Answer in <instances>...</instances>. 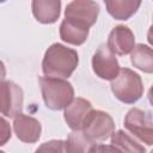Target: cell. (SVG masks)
I'll list each match as a JSON object with an SVG mask.
<instances>
[{
    "label": "cell",
    "instance_id": "cell-14",
    "mask_svg": "<svg viewBox=\"0 0 153 153\" xmlns=\"http://www.w3.org/2000/svg\"><path fill=\"white\" fill-rule=\"evenodd\" d=\"M130 61L134 67L145 72L153 73V49L145 44H136L131 51Z\"/></svg>",
    "mask_w": 153,
    "mask_h": 153
},
{
    "label": "cell",
    "instance_id": "cell-7",
    "mask_svg": "<svg viewBox=\"0 0 153 153\" xmlns=\"http://www.w3.org/2000/svg\"><path fill=\"white\" fill-rule=\"evenodd\" d=\"M92 68L97 76L104 80H112L117 76L121 68L115 54L108 44H102L92 57Z\"/></svg>",
    "mask_w": 153,
    "mask_h": 153
},
{
    "label": "cell",
    "instance_id": "cell-16",
    "mask_svg": "<svg viewBox=\"0 0 153 153\" xmlns=\"http://www.w3.org/2000/svg\"><path fill=\"white\" fill-rule=\"evenodd\" d=\"M111 145L115 146L120 152H137L142 153L146 151L143 146L137 143L131 136H129L123 130L114 131L111 135Z\"/></svg>",
    "mask_w": 153,
    "mask_h": 153
},
{
    "label": "cell",
    "instance_id": "cell-21",
    "mask_svg": "<svg viewBox=\"0 0 153 153\" xmlns=\"http://www.w3.org/2000/svg\"><path fill=\"white\" fill-rule=\"evenodd\" d=\"M148 99H149V103L153 105V86L148 91Z\"/></svg>",
    "mask_w": 153,
    "mask_h": 153
},
{
    "label": "cell",
    "instance_id": "cell-19",
    "mask_svg": "<svg viewBox=\"0 0 153 153\" xmlns=\"http://www.w3.org/2000/svg\"><path fill=\"white\" fill-rule=\"evenodd\" d=\"M1 122V134H0V145L4 146L7 140L11 137V128H10V124L7 123V121L2 117L0 120Z\"/></svg>",
    "mask_w": 153,
    "mask_h": 153
},
{
    "label": "cell",
    "instance_id": "cell-2",
    "mask_svg": "<svg viewBox=\"0 0 153 153\" xmlns=\"http://www.w3.org/2000/svg\"><path fill=\"white\" fill-rule=\"evenodd\" d=\"M39 85L43 100L51 110L65 109L74 99L73 86L63 78L45 75L39 78Z\"/></svg>",
    "mask_w": 153,
    "mask_h": 153
},
{
    "label": "cell",
    "instance_id": "cell-12",
    "mask_svg": "<svg viewBox=\"0 0 153 153\" xmlns=\"http://www.w3.org/2000/svg\"><path fill=\"white\" fill-rule=\"evenodd\" d=\"M32 14L43 24H53L60 17L61 0H32Z\"/></svg>",
    "mask_w": 153,
    "mask_h": 153
},
{
    "label": "cell",
    "instance_id": "cell-22",
    "mask_svg": "<svg viewBox=\"0 0 153 153\" xmlns=\"http://www.w3.org/2000/svg\"><path fill=\"white\" fill-rule=\"evenodd\" d=\"M1 1H2V2H4V1H6V0H1Z\"/></svg>",
    "mask_w": 153,
    "mask_h": 153
},
{
    "label": "cell",
    "instance_id": "cell-3",
    "mask_svg": "<svg viewBox=\"0 0 153 153\" xmlns=\"http://www.w3.org/2000/svg\"><path fill=\"white\" fill-rule=\"evenodd\" d=\"M111 91L115 97L126 104H134L143 93L140 75L129 68H122L117 76L111 80Z\"/></svg>",
    "mask_w": 153,
    "mask_h": 153
},
{
    "label": "cell",
    "instance_id": "cell-1",
    "mask_svg": "<svg viewBox=\"0 0 153 153\" xmlns=\"http://www.w3.org/2000/svg\"><path fill=\"white\" fill-rule=\"evenodd\" d=\"M79 62L78 53L60 43L51 44L43 57L42 71L48 76L69 78L75 71Z\"/></svg>",
    "mask_w": 153,
    "mask_h": 153
},
{
    "label": "cell",
    "instance_id": "cell-4",
    "mask_svg": "<svg viewBox=\"0 0 153 153\" xmlns=\"http://www.w3.org/2000/svg\"><path fill=\"white\" fill-rule=\"evenodd\" d=\"M115 129V123L108 112L100 110H92L82 123L81 133L92 143L109 139Z\"/></svg>",
    "mask_w": 153,
    "mask_h": 153
},
{
    "label": "cell",
    "instance_id": "cell-11",
    "mask_svg": "<svg viewBox=\"0 0 153 153\" xmlns=\"http://www.w3.org/2000/svg\"><path fill=\"white\" fill-rule=\"evenodd\" d=\"M92 110V105L88 100L75 98L65 108V121L72 130H80L84 121Z\"/></svg>",
    "mask_w": 153,
    "mask_h": 153
},
{
    "label": "cell",
    "instance_id": "cell-13",
    "mask_svg": "<svg viewBox=\"0 0 153 153\" xmlns=\"http://www.w3.org/2000/svg\"><path fill=\"white\" fill-rule=\"evenodd\" d=\"M109 14L117 20H127L136 13L141 0H104Z\"/></svg>",
    "mask_w": 153,
    "mask_h": 153
},
{
    "label": "cell",
    "instance_id": "cell-10",
    "mask_svg": "<svg viewBox=\"0 0 153 153\" xmlns=\"http://www.w3.org/2000/svg\"><path fill=\"white\" fill-rule=\"evenodd\" d=\"M13 129L17 137L26 143H33L38 141L42 131L41 123L36 118L26 116L22 112L14 117Z\"/></svg>",
    "mask_w": 153,
    "mask_h": 153
},
{
    "label": "cell",
    "instance_id": "cell-17",
    "mask_svg": "<svg viewBox=\"0 0 153 153\" xmlns=\"http://www.w3.org/2000/svg\"><path fill=\"white\" fill-rule=\"evenodd\" d=\"M66 152H90V148L93 146L80 130H73L67 140L65 141Z\"/></svg>",
    "mask_w": 153,
    "mask_h": 153
},
{
    "label": "cell",
    "instance_id": "cell-6",
    "mask_svg": "<svg viewBox=\"0 0 153 153\" xmlns=\"http://www.w3.org/2000/svg\"><path fill=\"white\" fill-rule=\"evenodd\" d=\"M124 127L146 145H153V121L142 110L130 109L124 117Z\"/></svg>",
    "mask_w": 153,
    "mask_h": 153
},
{
    "label": "cell",
    "instance_id": "cell-15",
    "mask_svg": "<svg viewBox=\"0 0 153 153\" xmlns=\"http://www.w3.org/2000/svg\"><path fill=\"white\" fill-rule=\"evenodd\" d=\"M87 36L88 29L76 26L66 19L62 20L60 25V37L63 42L73 45H80L87 39Z\"/></svg>",
    "mask_w": 153,
    "mask_h": 153
},
{
    "label": "cell",
    "instance_id": "cell-18",
    "mask_svg": "<svg viewBox=\"0 0 153 153\" xmlns=\"http://www.w3.org/2000/svg\"><path fill=\"white\" fill-rule=\"evenodd\" d=\"M37 152H66L65 141L51 140L49 142H44L41 147L37 148Z\"/></svg>",
    "mask_w": 153,
    "mask_h": 153
},
{
    "label": "cell",
    "instance_id": "cell-5",
    "mask_svg": "<svg viewBox=\"0 0 153 153\" xmlns=\"http://www.w3.org/2000/svg\"><path fill=\"white\" fill-rule=\"evenodd\" d=\"M99 6L92 0H73L65 10V19L72 24L90 29L98 18Z\"/></svg>",
    "mask_w": 153,
    "mask_h": 153
},
{
    "label": "cell",
    "instance_id": "cell-20",
    "mask_svg": "<svg viewBox=\"0 0 153 153\" xmlns=\"http://www.w3.org/2000/svg\"><path fill=\"white\" fill-rule=\"evenodd\" d=\"M147 41L151 45H153V25L148 29V32H147Z\"/></svg>",
    "mask_w": 153,
    "mask_h": 153
},
{
    "label": "cell",
    "instance_id": "cell-9",
    "mask_svg": "<svg viewBox=\"0 0 153 153\" xmlns=\"http://www.w3.org/2000/svg\"><path fill=\"white\" fill-rule=\"evenodd\" d=\"M106 44L114 54L122 56L133 51L135 47V37L128 26L117 25L109 33Z\"/></svg>",
    "mask_w": 153,
    "mask_h": 153
},
{
    "label": "cell",
    "instance_id": "cell-8",
    "mask_svg": "<svg viewBox=\"0 0 153 153\" xmlns=\"http://www.w3.org/2000/svg\"><path fill=\"white\" fill-rule=\"evenodd\" d=\"M23 91L13 81H1V112L7 117H16L23 109Z\"/></svg>",
    "mask_w": 153,
    "mask_h": 153
}]
</instances>
